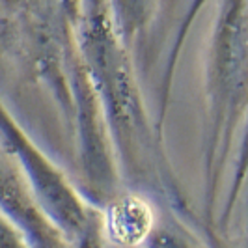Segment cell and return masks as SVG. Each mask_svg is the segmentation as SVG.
<instances>
[{"label": "cell", "instance_id": "6da1fadb", "mask_svg": "<svg viewBox=\"0 0 248 248\" xmlns=\"http://www.w3.org/2000/svg\"><path fill=\"white\" fill-rule=\"evenodd\" d=\"M153 218L146 203L124 200L112 205L105 218V232L114 245L135 248L142 245L151 233Z\"/></svg>", "mask_w": 248, "mask_h": 248}]
</instances>
